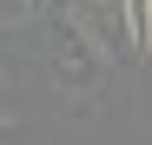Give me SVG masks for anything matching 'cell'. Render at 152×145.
<instances>
[]
</instances>
